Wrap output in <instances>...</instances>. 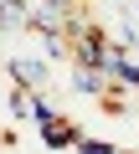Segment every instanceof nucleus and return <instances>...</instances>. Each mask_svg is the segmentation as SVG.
Returning a JSON list of instances; mask_svg holds the SVG:
<instances>
[{"label": "nucleus", "instance_id": "39448f33", "mask_svg": "<svg viewBox=\"0 0 139 154\" xmlns=\"http://www.w3.org/2000/svg\"><path fill=\"white\" fill-rule=\"evenodd\" d=\"M77 154H118V149L103 144V139H77Z\"/></svg>", "mask_w": 139, "mask_h": 154}, {"label": "nucleus", "instance_id": "7ed1b4c3", "mask_svg": "<svg viewBox=\"0 0 139 154\" xmlns=\"http://www.w3.org/2000/svg\"><path fill=\"white\" fill-rule=\"evenodd\" d=\"M11 77H16L21 88L41 93V88H46V62H31V57H16V62H11Z\"/></svg>", "mask_w": 139, "mask_h": 154}, {"label": "nucleus", "instance_id": "20e7f679", "mask_svg": "<svg viewBox=\"0 0 139 154\" xmlns=\"http://www.w3.org/2000/svg\"><path fill=\"white\" fill-rule=\"evenodd\" d=\"M11 113H16V118H31V123H41V118H52V108H46V103H41V98H36L31 88H21V93L11 98Z\"/></svg>", "mask_w": 139, "mask_h": 154}, {"label": "nucleus", "instance_id": "f257e3e1", "mask_svg": "<svg viewBox=\"0 0 139 154\" xmlns=\"http://www.w3.org/2000/svg\"><path fill=\"white\" fill-rule=\"evenodd\" d=\"M36 128H41V144H46V149H77V139H83V128H77L72 118H62V113L41 118Z\"/></svg>", "mask_w": 139, "mask_h": 154}, {"label": "nucleus", "instance_id": "f03ea898", "mask_svg": "<svg viewBox=\"0 0 139 154\" xmlns=\"http://www.w3.org/2000/svg\"><path fill=\"white\" fill-rule=\"evenodd\" d=\"M72 88L88 93V98H103L113 82H108V72H103V67H77V62H72Z\"/></svg>", "mask_w": 139, "mask_h": 154}]
</instances>
